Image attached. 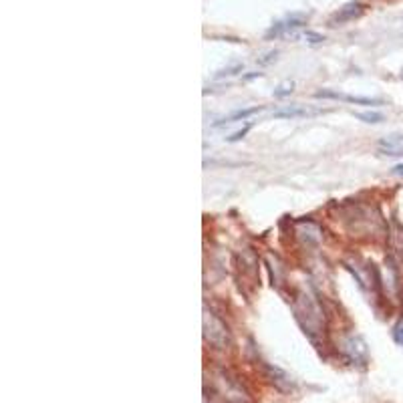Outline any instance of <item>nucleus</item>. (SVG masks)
Masks as SVG:
<instances>
[{
	"label": "nucleus",
	"mask_w": 403,
	"mask_h": 403,
	"mask_svg": "<svg viewBox=\"0 0 403 403\" xmlns=\"http://www.w3.org/2000/svg\"><path fill=\"white\" fill-rule=\"evenodd\" d=\"M218 387H220L222 400L226 403H254L252 397L248 395V391L234 377H230L228 373L218 375Z\"/></svg>",
	"instance_id": "f257e3e1"
},
{
	"label": "nucleus",
	"mask_w": 403,
	"mask_h": 403,
	"mask_svg": "<svg viewBox=\"0 0 403 403\" xmlns=\"http://www.w3.org/2000/svg\"><path fill=\"white\" fill-rule=\"evenodd\" d=\"M204 337L216 349H224L228 345V329H226V325L220 319H216L214 315H210V312H206V317H204Z\"/></svg>",
	"instance_id": "f03ea898"
},
{
	"label": "nucleus",
	"mask_w": 403,
	"mask_h": 403,
	"mask_svg": "<svg viewBox=\"0 0 403 403\" xmlns=\"http://www.w3.org/2000/svg\"><path fill=\"white\" fill-rule=\"evenodd\" d=\"M377 149L379 153L389 156V158H403V133H393V135L379 140Z\"/></svg>",
	"instance_id": "7ed1b4c3"
},
{
	"label": "nucleus",
	"mask_w": 403,
	"mask_h": 403,
	"mask_svg": "<svg viewBox=\"0 0 403 403\" xmlns=\"http://www.w3.org/2000/svg\"><path fill=\"white\" fill-rule=\"evenodd\" d=\"M363 10H365V6L361 4V2H347L343 8H339V12L335 15L331 19L332 26H337V24H343V23H349V21H355L357 17H361L363 15Z\"/></svg>",
	"instance_id": "20e7f679"
},
{
	"label": "nucleus",
	"mask_w": 403,
	"mask_h": 403,
	"mask_svg": "<svg viewBox=\"0 0 403 403\" xmlns=\"http://www.w3.org/2000/svg\"><path fill=\"white\" fill-rule=\"evenodd\" d=\"M303 24H305V17L292 15V17L285 19V21H279L277 24H272V26L268 28V32H266V39H277V37L286 35L288 30H294V28H299V26H303Z\"/></svg>",
	"instance_id": "39448f33"
},
{
	"label": "nucleus",
	"mask_w": 403,
	"mask_h": 403,
	"mask_svg": "<svg viewBox=\"0 0 403 403\" xmlns=\"http://www.w3.org/2000/svg\"><path fill=\"white\" fill-rule=\"evenodd\" d=\"M317 97H323V99H343L347 103H355V105H381L383 101L381 99H373V97H355V95H341V93H335V91H317Z\"/></svg>",
	"instance_id": "423d86ee"
},
{
	"label": "nucleus",
	"mask_w": 403,
	"mask_h": 403,
	"mask_svg": "<svg viewBox=\"0 0 403 403\" xmlns=\"http://www.w3.org/2000/svg\"><path fill=\"white\" fill-rule=\"evenodd\" d=\"M262 111V107H250V109H240V111H234L232 115H228V118L220 119V121H216L214 123V127H220V125H224V123H232V121H240V119H246L250 118V115H254V113H259Z\"/></svg>",
	"instance_id": "0eeeda50"
},
{
	"label": "nucleus",
	"mask_w": 403,
	"mask_h": 403,
	"mask_svg": "<svg viewBox=\"0 0 403 403\" xmlns=\"http://www.w3.org/2000/svg\"><path fill=\"white\" fill-rule=\"evenodd\" d=\"M310 111L307 109H301V107H290V109H283L279 113H274V118H303V115H308Z\"/></svg>",
	"instance_id": "6e6552de"
},
{
	"label": "nucleus",
	"mask_w": 403,
	"mask_h": 403,
	"mask_svg": "<svg viewBox=\"0 0 403 403\" xmlns=\"http://www.w3.org/2000/svg\"><path fill=\"white\" fill-rule=\"evenodd\" d=\"M355 118L365 121V123H381L385 119L379 111H363V113H355Z\"/></svg>",
	"instance_id": "1a4fd4ad"
},
{
	"label": "nucleus",
	"mask_w": 403,
	"mask_h": 403,
	"mask_svg": "<svg viewBox=\"0 0 403 403\" xmlns=\"http://www.w3.org/2000/svg\"><path fill=\"white\" fill-rule=\"evenodd\" d=\"M393 339H395L397 345H402L403 347V319L402 321H397L395 327H393Z\"/></svg>",
	"instance_id": "9d476101"
},
{
	"label": "nucleus",
	"mask_w": 403,
	"mask_h": 403,
	"mask_svg": "<svg viewBox=\"0 0 403 403\" xmlns=\"http://www.w3.org/2000/svg\"><path fill=\"white\" fill-rule=\"evenodd\" d=\"M250 127H252V123H248V125H246L244 129H240V131H236V133H232V135L228 138V142L234 143V142H238V140H242V138H244V135H246V133L250 131Z\"/></svg>",
	"instance_id": "9b49d317"
},
{
	"label": "nucleus",
	"mask_w": 403,
	"mask_h": 403,
	"mask_svg": "<svg viewBox=\"0 0 403 403\" xmlns=\"http://www.w3.org/2000/svg\"><path fill=\"white\" fill-rule=\"evenodd\" d=\"M234 71H242V65H236L234 69H224V71H220L216 75V79H222V77H230V75H234Z\"/></svg>",
	"instance_id": "f8f14e48"
},
{
	"label": "nucleus",
	"mask_w": 403,
	"mask_h": 403,
	"mask_svg": "<svg viewBox=\"0 0 403 403\" xmlns=\"http://www.w3.org/2000/svg\"><path fill=\"white\" fill-rule=\"evenodd\" d=\"M290 93H292V83H290V85H283L281 91H274V97H285L290 95Z\"/></svg>",
	"instance_id": "ddd939ff"
},
{
	"label": "nucleus",
	"mask_w": 403,
	"mask_h": 403,
	"mask_svg": "<svg viewBox=\"0 0 403 403\" xmlns=\"http://www.w3.org/2000/svg\"><path fill=\"white\" fill-rule=\"evenodd\" d=\"M393 174H395V176H403V166L393 167Z\"/></svg>",
	"instance_id": "4468645a"
}]
</instances>
